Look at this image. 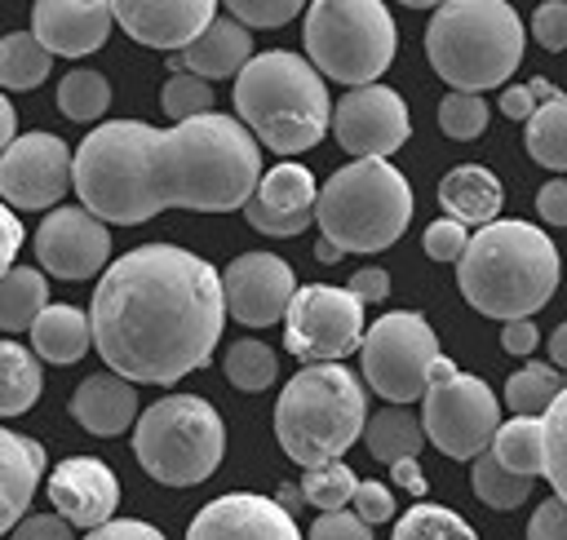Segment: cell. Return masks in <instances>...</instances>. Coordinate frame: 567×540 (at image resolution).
I'll list each match as a JSON object with an SVG mask.
<instances>
[{"instance_id":"obj_1","label":"cell","mask_w":567,"mask_h":540,"mask_svg":"<svg viewBox=\"0 0 567 540\" xmlns=\"http://www.w3.org/2000/svg\"><path fill=\"white\" fill-rule=\"evenodd\" d=\"M257 181V137L217 111L173 128H151L142 120L97 124L71 164L84 212L115 226L151 221L164 208L230 212L252 199Z\"/></svg>"},{"instance_id":"obj_2","label":"cell","mask_w":567,"mask_h":540,"mask_svg":"<svg viewBox=\"0 0 567 540\" xmlns=\"http://www.w3.org/2000/svg\"><path fill=\"white\" fill-rule=\"evenodd\" d=\"M221 323V274L173 243H142L111 261L89 305L97 354L133 385H173L208 367Z\"/></svg>"},{"instance_id":"obj_3","label":"cell","mask_w":567,"mask_h":540,"mask_svg":"<svg viewBox=\"0 0 567 540\" xmlns=\"http://www.w3.org/2000/svg\"><path fill=\"white\" fill-rule=\"evenodd\" d=\"M558 248L532 221H492L456 261L461 297L501 323L536 314L558 288Z\"/></svg>"},{"instance_id":"obj_4","label":"cell","mask_w":567,"mask_h":540,"mask_svg":"<svg viewBox=\"0 0 567 540\" xmlns=\"http://www.w3.org/2000/svg\"><path fill=\"white\" fill-rule=\"evenodd\" d=\"M235 111L239 124L279 155L310 150L332 124L323 75L288 49L252 53V62L235 75Z\"/></svg>"},{"instance_id":"obj_5","label":"cell","mask_w":567,"mask_h":540,"mask_svg":"<svg viewBox=\"0 0 567 540\" xmlns=\"http://www.w3.org/2000/svg\"><path fill=\"white\" fill-rule=\"evenodd\" d=\"M363 425H368V394L359 376L341 363L301 367L275 403V438L284 456L297 460L301 469L341 460V451L363 438Z\"/></svg>"},{"instance_id":"obj_6","label":"cell","mask_w":567,"mask_h":540,"mask_svg":"<svg viewBox=\"0 0 567 540\" xmlns=\"http://www.w3.org/2000/svg\"><path fill=\"white\" fill-rule=\"evenodd\" d=\"M425 58L452 93L496 89L523 62V18L505 0H447L425 27Z\"/></svg>"},{"instance_id":"obj_7","label":"cell","mask_w":567,"mask_h":540,"mask_svg":"<svg viewBox=\"0 0 567 540\" xmlns=\"http://www.w3.org/2000/svg\"><path fill=\"white\" fill-rule=\"evenodd\" d=\"M315 221L337 252H381L412 221V186L385 159H354L319 186Z\"/></svg>"},{"instance_id":"obj_8","label":"cell","mask_w":567,"mask_h":540,"mask_svg":"<svg viewBox=\"0 0 567 540\" xmlns=\"http://www.w3.org/2000/svg\"><path fill=\"white\" fill-rule=\"evenodd\" d=\"M133 456L155 482L195 487L217 474V465L226 456V425L208 398L168 394L137 416Z\"/></svg>"},{"instance_id":"obj_9","label":"cell","mask_w":567,"mask_h":540,"mask_svg":"<svg viewBox=\"0 0 567 540\" xmlns=\"http://www.w3.org/2000/svg\"><path fill=\"white\" fill-rule=\"evenodd\" d=\"M310 66L337 84L363 89L394 58V18L381 0H315L306 9Z\"/></svg>"},{"instance_id":"obj_10","label":"cell","mask_w":567,"mask_h":540,"mask_svg":"<svg viewBox=\"0 0 567 540\" xmlns=\"http://www.w3.org/2000/svg\"><path fill=\"white\" fill-rule=\"evenodd\" d=\"M496 425H501V398L487 390V381L439 359L430 372V385L421 394L425 438L452 460H474L492 447Z\"/></svg>"},{"instance_id":"obj_11","label":"cell","mask_w":567,"mask_h":540,"mask_svg":"<svg viewBox=\"0 0 567 540\" xmlns=\"http://www.w3.org/2000/svg\"><path fill=\"white\" fill-rule=\"evenodd\" d=\"M359 359H363L368 390L390 398V407H403L425 394L430 372L443 354H439L434 328L416 310H390V314L372 319V328L363 332Z\"/></svg>"},{"instance_id":"obj_12","label":"cell","mask_w":567,"mask_h":540,"mask_svg":"<svg viewBox=\"0 0 567 540\" xmlns=\"http://www.w3.org/2000/svg\"><path fill=\"white\" fill-rule=\"evenodd\" d=\"M363 301L350 288L332 283H306L292 292L284 314V345L310 367V363H337L341 354H354L363 341Z\"/></svg>"},{"instance_id":"obj_13","label":"cell","mask_w":567,"mask_h":540,"mask_svg":"<svg viewBox=\"0 0 567 540\" xmlns=\"http://www.w3.org/2000/svg\"><path fill=\"white\" fill-rule=\"evenodd\" d=\"M75 155L53 133H22L0 155V204L9 208H53L71 186Z\"/></svg>"},{"instance_id":"obj_14","label":"cell","mask_w":567,"mask_h":540,"mask_svg":"<svg viewBox=\"0 0 567 540\" xmlns=\"http://www.w3.org/2000/svg\"><path fill=\"white\" fill-rule=\"evenodd\" d=\"M332 133L354 159H385L412 133L408 102L385 84L350 89L341 102H332Z\"/></svg>"},{"instance_id":"obj_15","label":"cell","mask_w":567,"mask_h":540,"mask_svg":"<svg viewBox=\"0 0 567 540\" xmlns=\"http://www.w3.org/2000/svg\"><path fill=\"white\" fill-rule=\"evenodd\" d=\"M292 292H297V274L275 252H244L221 270L226 314L248 328H266V323L284 319Z\"/></svg>"},{"instance_id":"obj_16","label":"cell","mask_w":567,"mask_h":540,"mask_svg":"<svg viewBox=\"0 0 567 540\" xmlns=\"http://www.w3.org/2000/svg\"><path fill=\"white\" fill-rule=\"evenodd\" d=\"M35 257L58 279H93L111 257V230L84 208H58L35 230Z\"/></svg>"},{"instance_id":"obj_17","label":"cell","mask_w":567,"mask_h":540,"mask_svg":"<svg viewBox=\"0 0 567 540\" xmlns=\"http://www.w3.org/2000/svg\"><path fill=\"white\" fill-rule=\"evenodd\" d=\"M186 540H301L297 518L279 509V500L257 491H230L208 500L195 518Z\"/></svg>"},{"instance_id":"obj_18","label":"cell","mask_w":567,"mask_h":540,"mask_svg":"<svg viewBox=\"0 0 567 540\" xmlns=\"http://www.w3.org/2000/svg\"><path fill=\"white\" fill-rule=\"evenodd\" d=\"M221 9L213 0H115L111 18L146 49H190Z\"/></svg>"},{"instance_id":"obj_19","label":"cell","mask_w":567,"mask_h":540,"mask_svg":"<svg viewBox=\"0 0 567 540\" xmlns=\"http://www.w3.org/2000/svg\"><path fill=\"white\" fill-rule=\"evenodd\" d=\"M315 199H319V186H315L310 168L275 164L270 173H261L252 199L244 204V217L252 230H261L270 239H288L315 221Z\"/></svg>"},{"instance_id":"obj_20","label":"cell","mask_w":567,"mask_h":540,"mask_svg":"<svg viewBox=\"0 0 567 540\" xmlns=\"http://www.w3.org/2000/svg\"><path fill=\"white\" fill-rule=\"evenodd\" d=\"M49 500H53L58 518L93 531V527L111 522V513L120 505V478L97 456H66L49 474Z\"/></svg>"},{"instance_id":"obj_21","label":"cell","mask_w":567,"mask_h":540,"mask_svg":"<svg viewBox=\"0 0 567 540\" xmlns=\"http://www.w3.org/2000/svg\"><path fill=\"white\" fill-rule=\"evenodd\" d=\"M111 4L102 0H40L31 9V35L58 58L97 53L111 35Z\"/></svg>"},{"instance_id":"obj_22","label":"cell","mask_w":567,"mask_h":540,"mask_svg":"<svg viewBox=\"0 0 567 540\" xmlns=\"http://www.w3.org/2000/svg\"><path fill=\"white\" fill-rule=\"evenodd\" d=\"M248 62H252V31L239 27L230 13H217V18L208 22V31H204L190 49L173 53L168 71H173V75L186 71V75H199V80H230V75H239Z\"/></svg>"},{"instance_id":"obj_23","label":"cell","mask_w":567,"mask_h":540,"mask_svg":"<svg viewBox=\"0 0 567 540\" xmlns=\"http://www.w3.org/2000/svg\"><path fill=\"white\" fill-rule=\"evenodd\" d=\"M71 416L97 434V438H115L124 434L133 420H137V390L133 381L115 376V372H97V376H84L71 394Z\"/></svg>"},{"instance_id":"obj_24","label":"cell","mask_w":567,"mask_h":540,"mask_svg":"<svg viewBox=\"0 0 567 540\" xmlns=\"http://www.w3.org/2000/svg\"><path fill=\"white\" fill-rule=\"evenodd\" d=\"M40 474H44V447L0 425V536L22 522Z\"/></svg>"},{"instance_id":"obj_25","label":"cell","mask_w":567,"mask_h":540,"mask_svg":"<svg viewBox=\"0 0 567 540\" xmlns=\"http://www.w3.org/2000/svg\"><path fill=\"white\" fill-rule=\"evenodd\" d=\"M501 199H505V190H501L496 173L483 164H456L439 181V204L461 226H478V230L492 226L501 212Z\"/></svg>"},{"instance_id":"obj_26","label":"cell","mask_w":567,"mask_h":540,"mask_svg":"<svg viewBox=\"0 0 567 540\" xmlns=\"http://www.w3.org/2000/svg\"><path fill=\"white\" fill-rule=\"evenodd\" d=\"M31 345H35V359L58 367L84 359V350L93 345L89 314L80 305H44V314L31 323Z\"/></svg>"},{"instance_id":"obj_27","label":"cell","mask_w":567,"mask_h":540,"mask_svg":"<svg viewBox=\"0 0 567 540\" xmlns=\"http://www.w3.org/2000/svg\"><path fill=\"white\" fill-rule=\"evenodd\" d=\"M363 443L381 465H399V460H416V451L425 447V429L421 416L403 407H385L363 425Z\"/></svg>"},{"instance_id":"obj_28","label":"cell","mask_w":567,"mask_h":540,"mask_svg":"<svg viewBox=\"0 0 567 540\" xmlns=\"http://www.w3.org/2000/svg\"><path fill=\"white\" fill-rule=\"evenodd\" d=\"M492 456L509 474H523V478L545 474V425H540V416H509L505 425H496Z\"/></svg>"},{"instance_id":"obj_29","label":"cell","mask_w":567,"mask_h":540,"mask_svg":"<svg viewBox=\"0 0 567 540\" xmlns=\"http://www.w3.org/2000/svg\"><path fill=\"white\" fill-rule=\"evenodd\" d=\"M49 305V283L40 270L31 266H13L0 279V332H31V323L44 314Z\"/></svg>"},{"instance_id":"obj_30","label":"cell","mask_w":567,"mask_h":540,"mask_svg":"<svg viewBox=\"0 0 567 540\" xmlns=\"http://www.w3.org/2000/svg\"><path fill=\"white\" fill-rule=\"evenodd\" d=\"M40 359L18 341H0V416H22L40 398Z\"/></svg>"},{"instance_id":"obj_31","label":"cell","mask_w":567,"mask_h":540,"mask_svg":"<svg viewBox=\"0 0 567 540\" xmlns=\"http://www.w3.org/2000/svg\"><path fill=\"white\" fill-rule=\"evenodd\" d=\"M527 155L554 173H567V93L545 97L527 120Z\"/></svg>"},{"instance_id":"obj_32","label":"cell","mask_w":567,"mask_h":540,"mask_svg":"<svg viewBox=\"0 0 567 540\" xmlns=\"http://www.w3.org/2000/svg\"><path fill=\"white\" fill-rule=\"evenodd\" d=\"M49 66H53V53L31 31H9L0 40V84L4 89H35V84H44Z\"/></svg>"},{"instance_id":"obj_33","label":"cell","mask_w":567,"mask_h":540,"mask_svg":"<svg viewBox=\"0 0 567 540\" xmlns=\"http://www.w3.org/2000/svg\"><path fill=\"white\" fill-rule=\"evenodd\" d=\"M558 394H563V376L549 363H523L505 381V407L514 416H545Z\"/></svg>"},{"instance_id":"obj_34","label":"cell","mask_w":567,"mask_h":540,"mask_svg":"<svg viewBox=\"0 0 567 540\" xmlns=\"http://www.w3.org/2000/svg\"><path fill=\"white\" fill-rule=\"evenodd\" d=\"M470 487H474V496H478L487 509H518V505L532 496V478L509 474L492 451L474 456V465H470Z\"/></svg>"},{"instance_id":"obj_35","label":"cell","mask_w":567,"mask_h":540,"mask_svg":"<svg viewBox=\"0 0 567 540\" xmlns=\"http://www.w3.org/2000/svg\"><path fill=\"white\" fill-rule=\"evenodd\" d=\"M111 106V84L106 75L89 71V66H75L58 80V111L75 124H93L102 111Z\"/></svg>"},{"instance_id":"obj_36","label":"cell","mask_w":567,"mask_h":540,"mask_svg":"<svg viewBox=\"0 0 567 540\" xmlns=\"http://www.w3.org/2000/svg\"><path fill=\"white\" fill-rule=\"evenodd\" d=\"M390 540H478V536H474V527H470L461 513L421 500V505H412V509L399 518V527H394Z\"/></svg>"},{"instance_id":"obj_37","label":"cell","mask_w":567,"mask_h":540,"mask_svg":"<svg viewBox=\"0 0 567 540\" xmlns=\"http://www.w3.org/2000/svg\"><path fill=\"white\" fill-rule=\"evenodd\" d=\"M275 372H279V359H275V350L261 345V341H235V345L226 350V381H230L235 390H244V394L270 390Z\"/></svg>"},{"instance_id":"obj_38","label":"cell","mask_w":567,"mask_h":540,"mask_svg":"<svg viewBox=\"0 0 567 540\" xmlns=\"http://www.w3.org/2000/svg\"><path fill=\"white\" fill-rule=\"evenodd\" d=\"M354 487H359V478L350 474V465L346 460H328V465L306 469L301 500H310L319 513H332V509H346L354 500Z\"/></svg>"},{"instance_id":"obj_39","label":"cell","mask_w":567,"mask_h":540,"mask_svg":"<svg viewBox=\"0 0 567 540\" xmlns=\"http://www.w3.org/2000/svg\"><path fill=\"white\" fill-rule=\"evenodd\" d=\"M540 425H545V478L554 496L567 505V385L554 398V407L540 416Z\"/></svg>"},{"instance_id":"obj_40","label":"cell","mask_w":567,"mask_h":540,"mask_svg":"<svg viewBox=\"0 0 567 540\" xmlns=\"http://www.w3.org/2000/svg\"><path fill=\"white\" fill-rule=\"evenodd\" d=\"M159 106H164V115H168L173 124H186V120L208 115V106H213V89H208V80L177 71V75L164 80V89H159Z\"/></svg>"},{"instance_id":"obj_41","label":"cell","mask_w":567,"mask_h":540,"mask_svg":"<svg viewBox=\"0 0 567 540\" xmlns=\"http://www.w3.org/2000/svg\"><path fill=\"white\" fill-rule=\"evenodd\" d=\"M439 128L456 142H470L487 128V102L478 93H447L439 102Z\"/></svg>"},{"instance_id":"obj_42","label":"cell","mask_w":567,"mask_h":540,"mask_svg":"<svg viewBox=\"0 0 567 540\" xmlns=\"http://www.w3.org/2000/svg\"><path fill=\"white\" fill-rule=\"evenodd\" d=\"M226 13L239 22V27H284L301 13V0H230Z\"/></svg>"},{"instance_id":"obj_43","label":"cell","mask_w":567,"mask_h":540,"mask_svg":"<svg viewBox=\"0 0 567 540\" xmlns=\"http://www.w3.org/2000/svg\"><path fill=\"white\" fill-rule=\"evenodd\" d=\"M421 248H425L430 261H461V252L470 248V230L461 221H452V217H439V221L425 226Z\"/></svg>"},{"instance_id":"obj_44","label":"cell","mask_w":567,"mask_h":540,"mask_svg":"<svg viewBox=\"0 0 567 540\" xmlns=\"http://www.w3.org/2000/svg\"><path fill=\"white\" fill-rule=\"evenodd\" d=\"M532 35H536L540 49L563 53V49H567V4H563V0L540 4V9L532 13Z\"/></svg>"},{"instance_id":"obj_45","label":"cell","mask_w":567,"mask_h":540,"mask_svg":"<svg viewBox=\"0 0 567 540\" xmlns=\"http://www.w3.org/2000/svg\"><path fill=\"white\" fill-rule=\"evenodd\" d=\"M310 540H372V527L359 513H350V509H332V513L315 518Z\"/></svg>"},{"instance_id":"obj_46","label":"cell","mask_w":567,"mask_h":540,"mask_svg":"<svg viewBox=\"0 0 567 540\" xmlns=\"http://www.w3.org/2000/svg\"><path fill=\"white\" fill-rule=\"evenodd\" d=\"M350 505H354V513H359L368 527L394 518V496H390V487H385V482H372V478L354 487V500H350Z\"/></svg>"},{"instance_id":"obj_47","label":"cell","mask_w":567,"mask_h":540,"mask_svg":"<svg viewBox=\"0 0 567 540\" xmlns=\"http://www.w3.org/2000/svg\"><path fill=\"white\" fill-rule=\"evenodd\" d=\"M527 540H567V505L558 496L540 500V509L527 522Z\"/></svg>"},{"instance_id":"obj_48","label":"cell","mask_w":567,"mask_h":540,"mask_svg":"<svg viewBox=\"0 0 567 540\" xmlns=\"http://www.w3.org/2000/svg\"><path fill=\"white\" fill-rule=\"evenodd\" d=\"M9 540H75V531H71V522L58 518V513H35V518H22V522L9 531Z\"/></svg>"},{"instance_id":"obj_49","label":"cell","mask_w":567,"mask_h":540,"mask_svg":"<svg viewBox=\"0 0 567 540\" xmlns=\"http://www.w3.org/2000/svg\"><path fill=\"white\" fill-rule=\"evenodd\" d=\"M84 540H164V531H155V527L142 522V518H115V522L93 527Z\"/></svg>"},{"instance_id":"obj_50","label":"cell","mask_w":567,"mask_h":540,"mask_svg":"<svg viewBox=\"0 0 567 540\" xmlns=\"http://www.w3.org/2000/svg\"><path fill=\"white\" fill-rule=\"evenodd\" d=\"M536 212L549 226H567V177H554L536 190Z\"/></svg>"},{"instance_id":"obj_51","label":"cell","mask_w":567,"mask_h":540,"mask_svg":"<svg viewBox=\"0 0 567 540\" xmlns=\"http://www.w3.org/2000/svg\"><path fill=\"white\" fill-rule=\"evenodd\" d=\"M22 248V221L9 204H0V279L13 270V257Z\"/></svg>"},{"instance_id":"obj_52","label":"cell","mask_w":567,"mask_h":540,"mask_svg":"<svg viewBox=\"0 0 567 540\" xmlns=\"http://www.w3.org/2000/svg\"><path fill=\"white\" fill-rule=\"evenodd\" d=\"M536 341H540V332H536L532 319H514V323L501 328V350L514 354V359H527L536 350Z\"/></svg>"},{"instance_id":"obj_53","label":"cell","mask_w":567,"mask_h":540,"mask_svg":"<svg viewBox=\"0 0 567 540\" xmlns=\"http://www.w3.org/2000/svg\"><path fill=\"white\" fill-rule=\"evenodd\" d=\"M363 305L368 301H385V292H390V274L381 270V266H368V270H359V274H350V283H346Z\"/></svg>"},{"instance_id":"obj_54","label":"cell","mask_w":567,"mask_h":540,"mask_svg":"<svg viewBox=\"0 0 567 540\" xmlns=\"http://www.w3.org/2000/svg\"><path fill=\"white\" fill-rule=\"evenodd\" d=\"M540 102H536V93H532V84H518V89H505L501 93V111H505V120H532V111H536Z\"/></svg>"},{"instance_id":"obj_55","label":"cell","mask_w":567,"mask_h":540,"mask_svg":"<svg viewBox=\"0 0 567 540\" xmlns=\"http://www.w3.org/2000/svg\"><path fill=\"white\" fill-rule=\"evenodd\" d=\"M390 474H394V482H399V487H408L412 496H425V478H421L416 460H399V465H390Z\"/></svg>"},{"instance_id":"obj_56","label":"cell","mask_w":567,"mask_h":540,"mask_svg":"<svg viewBox=\"0 0 567 540\" xmlns=\"http://www.w3.org/2000/svg\"><path fill=\"white\" fill-rule=\"evenodd\" d=\"M13 137H18V115H13V106H9V97L0 93V155L13 146Z\"/></svg>"},{"instance_id":"obj_57","label":"cell","mask_w":567,"mask_h":540,"mask_svg":"<svg viewBox=\"0 0 567 540\" xmlns=\"http://www.w3.org/2000/svg\"><path fill=\"white\" fill-rule=\"evenodd\" d=\"M549 359H554L558 372H567V323H558V328L549 332Z\"/></svg>"},{"instance_id":"obj_58","label":"cell","mask_w":567,"mask_h":540,"mask_svg":"<svg viewBox=\"0 0 567 540\" xmlns=\"http://www.w3.org/2000/svg\"><path fill=\"white\" fill-rule=\"evenodd\" d=\"M297 505H301V487H284V491H279V509L297 513Z\"/></svg>"},{"instance_id":"obj_59","label":"cell","mask_w":567,"mask_h":540,"mask_svg":"<svg viewBox=\"0 0 567 540\" xmlns=\"http://www.w3.org/2000/svg\"><path fill=\"white\" fill-rule=\"evenodd\" d=\"M315 257H319L323 266H332V261H341V252H337V248H332L328 239H319V243H315Z\"/></svg>"}]
</instances>
